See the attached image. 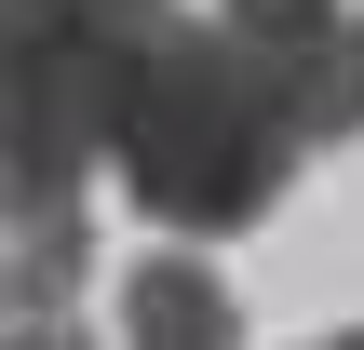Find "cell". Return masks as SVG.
I'll use <instances>...</instances> for the list:
<instances>
[{"label": "cell", "mask_w": 364, "mask_h": 350, "mask_svg": "<svg viewBox=\"0 0 364 350\" xmlns=\"http://www.w3.org/2000/svg\"><path fill=\"white\" fill-rule=\"evenodd\" d=\"M81 13H108V27H149V13H162V0H81Z\"/></svg>", "instance_id": "7"}, {"label": "cell", "mask_w": 364, "mask_h": 350, "mask_svg": "<svg viewBox=\"0 0 364 350\" xmlns=\"http://www.w3.org/2000/svg\"><path fill=\"white\" fill-rule=\"evenodd\" d=\"M0 350H95V337H81V324H14Z\"/></svg>", "instance_id": "6"}, {"label": "cell", "mask_w": 364, "mask_h": 350, "mask_svg": "<svg viewBox=\"0 0 364 350\" xmlns=\"http://www.w3.org/2000/svg\"><path fill=\"white\" fill-rule=\"evenodd\" d=\"M81 283H95V216L0 229V310L14 324H81Z\"/></svg>", "instance_id": "5"}, {"label": "cell", "mask_w": 364, "mask_h": 350, "mask_svg": "<svg viewBox=\"0 0 364 350\" xmlns=\"http://www.w3.org/2000/svg\"><path fill=\"white\" fill-rule=\"evenodd\" d=\"M324 350H351V337H324Z\"/></svg>", "instance_id": "8"}, {"label": "cell", "mask_w": 364, "mask_h": 350, "mask_svg": "<svg viewBox=\"0 0 364 350\" xmlns=\"http://www.w3.org/2000/svg\"><path fill=\"white\" fill-rule=\"evenodd\" d=\"M216 27H230V40L297 94L311 148L351 135V13H338V0H216Z\"/></svg>", "instance_id": "3"}, {"label": "cell", "mask_w": 364, "mask_h": 350, "mask_svg": "<svg viewBox=\"0 0 364 350\" xmlns=\"http://www.w3.org/2000/svg\"><path fill=\"white\" fill-rule=\"evenodd\" d=\"M108 162H122V189H135V216L176 229V256H189V243L257 229V216L297 189L311 121H297V94H284L216 13H176V0H162L149 40H135L122 121H108Z\"/></svg>", "instance_id": "1"}, {"label": "cell", "mask_w": 364, "mask_h": 350, "mask_svg": "<svg viewBox=\"0 0 364 350\" xmlns=\"http://www.w3.org/2000/svg\"><path fill=\"white\" fill-rule=\"evenodd\" d=\"M122 350H243V297L203 270V256H135L122 270Z\"/></svg>", "instance_id": "4"}, {"label": "cell", "mask_w": 364, "mask_h": 350, "mask_svg": "<svg viewBox=\"0 0 364 350\" xmlns=\"http://www.w3.org/2000/svg\"><path fill=\"white\" fill-rule=\"evenodd\" d=\"M135 40L149 27H108L81 0H0V229L81 216V175L108 162Z\"/></svg>", "instance_id": "2"}]
</instances>
